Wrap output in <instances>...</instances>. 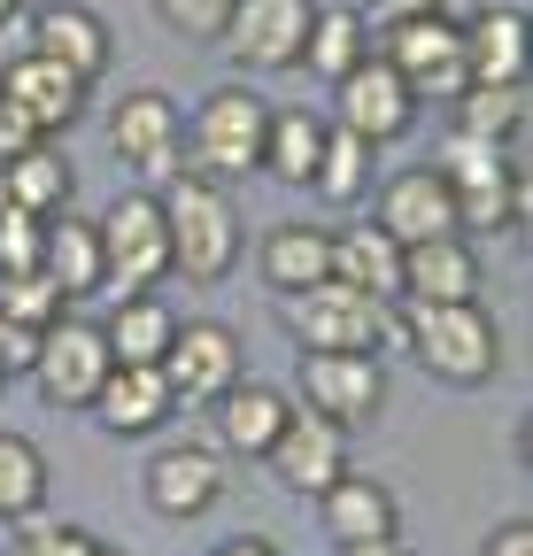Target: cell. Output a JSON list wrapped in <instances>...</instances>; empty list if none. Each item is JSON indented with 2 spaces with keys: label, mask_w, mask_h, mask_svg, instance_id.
Listing matches in <instances>:
<instances>
[{
  "label": "cell",
  "mask_w": 533,
  "mask_h": 556,
  "mask_svg": "<svg viewBox=\"0 0 533 556\" xmlns=\"http://www.w3.org/2000/svg\"><path fill=\"white\" fill-rule=\"evenodd\" d=\"M403 348L441 387H487L503 371V332L480 302H403Z\"/></svg>",
  "instance_id": "6da1fadb"
},
{
  "label": "cell",
  "mask_w": 533,
  "mask_h": 556,
  "mask_svg": "<svg viewBox=\"0 0 533 556\" xmlns=\"http://www.w3.org/2000/svg\"><path fill=\"white\" fill-rule=\"evenodd\" d=\"M155 201H163V225H170V270H186V278H202V287H217V278L240 263V248H248L232 193L210 186V178H193V170H178Z\"/></svg>",
  "instance_id": "7a4b0ae2"
},
{
  "label": "cell",
  "mask_w": 533,
  "mask_h": 556,
  "mask_svg": "<svg viewBox=\"0 0 533 556\" xmlns=\"http://www.w3.org/2000/svg\"><path fill=\"white\" fill-rule=\"evenodd\" d=\"M287 332L302 340V356H317V348H348V356H379L386 340H403V309L394 302H371L356 287H341V278H325V287H302L287 294Z\"/></svg>",
  "instance_id": "3957f363"
},
{
  "label": "cell",
  "mask_w": 533,
  "mask_h": 556,
  "mask_svg": "<svg viewBox=\"0 0 533 556\" xmlns=\"http://www.w3.org/2000/svg\"><path fill=\"white\" fill-rule=\"evenodd\" d=\"M263 124H271L263 93L217 86L202 109H193V124H186V170L210 178V186H232V178L263 170Z\"/></svg>",
  "instance_id": "277c9868"
},
{
  "label": "cell",
  "mask_w": 533,
  "mask_h": 556,
  "mask_svg": "<svg viewBox=\"0 0 533 556\" xmlns=\"http://www.w3.org/2000/svg\"><path fill=\"white\" fill-rule=\"evenodd\" d=\"M93 232H101L109 287H116V294H155L163 278H170V225H163V201H155L148 186H131Z\"/></svg>",
  "instance_id": "5b68a950"
},
{
  "label": "cell",
  "mask_w": 533,
  "mask_h": 556,
  "mask_svg": "<svg viewBox=\"0 0 533 556\" xmlns=\"http://www.w3.org/2000/svg\"><path fill=\"white\" fill-rule=\"evenodd\" d=\"M109 148L148 193H163L186 170V116L170 109V93H124L109 109Z\"/></svg>",
  "instance_id": "8992f818"
},
{
  "label": "cell",
  "mask_w": 533,
  "mask_h": 556,
  "mask_svg": "<svg viewBox=\"0 0 533 556\" xmlns=\"http://www.w3.org/2000/svg\"><path fill=\"white\" fill-rule=\"evenodd\" d=\"M101 379H109V340H101V325L78 317V309H62V317L39 332V348H31V387H39V402H47V409H86Z\"/></svg>",
  "instance_id": "52a82bcc"
},
{
  "label": "cell",
  "mask_w": 533,
  "mask_h": 556,
  "mask_svg": "<svg viewBox=\"0 0 533 556\" xmlns=\"http://www.w3.org/2000/svg\"><path fill=\"white\" fill-rule=\"evenodd\" d=\"M302 409H317L341 433H364L386 409V364L348 356V348H317V356H302Z\"/></svg>",
  "instance_id": "ba28073f"
},
{
  "label": "cell",
  "mask_w": 533,
  "mask_h": 556,
  "mask_svg": "<svg viewBox=\"0 0 533 556\" xmlns=\"http://www.w3.org/2000/svg\"><path fill=\"white\" fill-rule=\"evenodd\" d=\"M394 78H403L418 101L426 93H456L464 86V24H448V9L433 16H410V24H386V54H379Z\"/></svg>",
  "instance_id": "9c48e42d"
},
{
  "label": "cell",
  "mask_w": 533,
  "mask_h": 556,
  "mask_svg": "<svg viewBox=\"0 0 533 556\" xmlns=\"http://www.w3.org/2000/svg\"><path fill=\"white\" fill-rule=\"evenodd\" d=\"M163 379H170V394L178 402H217L232 379H248V364H240V332L232 325H217V317H178V332H170V348H163Z\"/></svg>",
  "instance_id": "30bf717a"
},
{
  "label": "cell",
  "mask_w": 533,
  "mask_h": 556,
  "mask_svg": "<svg viewBox=\"0 0 533 556\" xmlns=\"http://www.w3.org/2000/svg\"><path fill=\"white\" fill-rule=\"evenodd\" d=\"M332 124L356 131L364 148H379V139H403V131L418 124V93L394 78L379 54H364L348 78H332Z\"/></svg>",
  "instance_id": "8fae6325"
},
{
  "label": "cell",
  "mask_w": 533,
  "mask_h": 556,
  "mask_svg": "<svg viewBox=\"0 0 533 556\" xmlns=\"http://www.w3.org/2000/svg\"><path fill=\"white\" fill-rule=\"evenodd\" d=\"M371 225L386 240H403V248H426V240H448L456 232V193L433 163H410V170H394L379 186V208H371Z\"/></svg>",
  "instance_id": "7c38bea8"
},
{
  "label": "cell",
  "mask_w": 533,
  "mask_h": 556,
  "mask_svg": "<svg viewBox=\"0 0 533 556\" xmlns=\"http://www.w3.org/2000/svg\"><path fill=\"white\" fill-rule=\"evenodd\" d=\"M302 31H309V0H232L225 16V47L240 70H294L302 62Z\"/></svg>",
  "instance_id": "4fadbf2b"
},
{
  "label": "cell",
  "mask_w": 533,
  "mask_h": 556,
  "mask_svg": "<svg viewBox=\"0 0 533 556\" xmlns=\"http://www.w3.org/2000/svg\"><path fill=\"white\" fill-rule=\"evenodd\" d=\"M86 409L101 417V433L140 441V433H163V426H170L178 394H170L163 364H109V379L93 387V402H86Z\"/></svg>",
  "instance_id": "5bb4252c"
},
{
  "label": "cell",
  "mask_w": 533,
  "mask_h": 556,
  "mask_svg": "<svg viewBox=\"0 0 533 556\" xmlns=\"http://www.w3.org/2000/svg\"><path fill=\"white\" fill-rule=\"evenodd\" d=\"M0 101H16L47 139L62 124H78L86 101H93V78H78V70H62L47 54H16V62H0Z\"/></svg>",
  "instance_id": "9a60e30c"
},
{
  "label": "cell",
  "mask_w": 533,
  "mask_h": 556,
  "mask_svg": "<svg viewBox=\"0 0 533 556\" xmlns=\"http://www.w3.org/2000/svg\"><path fill=\"white\" fill-rule=\"evenodd\" d=\"M263 464H271V471L294 486V495L317 503L325 486L348 471V433H341V426H325L317 409H294L287 426H279V441H271V456H263Z\"/></svg>",
  "instance_id": "2e32d148"
},
{
  "label": "cell",
  "mask_w": 533,
  "mask_h": 556,
  "mask_svg": "<svg viewBox=\"0 0 533 556\" xmlns=\"http://www.w3.org/2000/svg\"><path fill=\"white\" fill-rule=\"evenodd\" d=\"M39 270L54 278L62 309H78L93 294H109V255H101V232L86 217H71V208H54V217L39 225Z\"/></svg>",
  "instance_id": "e0dca14e"
},
{
  "label": "cell",
  "mask_w": 533,
  "mask_h": 556,
  "mask_svg": "<svg viewBox=\"0 0 533 556\" xmlns=\"http://www.w3.org/2000/svg\"><path fill=\"white\" fill-rule=\"evenodd\" d=\"M148 503H155V518H170V526L217 510V503H225V456L202 448V441L163 448V456L148 464Z\"/></svg>",
  "instance_id": "ac0fdd59"
},
{
  "label": "cell",
  "mask_w": 533,
  "mask_h": 556,
  "mask_svg": "<svg viewBox=\"0 0 533 556\" xmlns=\"http://www.w3.org/2000/svg\"><path fill=\"white\" fill-rule=\"evenodd\" d=\"M317 526H325L332 548H348V541H394V533H403V503H394L386 479L341 471V479L317 495Z\"/></svg>",
  "instance_id": "d6986e66"
},
{
  "label": "cell",
  "mask_w": 533,
  "mask_h": 556,
  "mask_svg": "<svg viewBox=\"0 0 533 556\" xmlns=\"http://www.w3.org/2000/svg\"><path fill=\"white\" fill-rule=\"evenodd\" d=\"M217 441H225V456H271V441H279V426H287V417H294V402L271 387V379H232L217 402Z\"/></svg>",
  "instance_id": "ffe728a7"
},
{
  "label": "cell",
  "mask_w": 533,
  "mask_h": 556,
  "mask_svg": "<svg viewBox=\"0 0 533 556\" xmlns=\"http://www.w3.org/2000/svg\"><path fill=\"white\" fill-rule=\"evenodd\" d=\"M510 78H525V9L487 0L464 24V86H510Z\"/></svg>",
  "instance_id": "44dd1931"
},
{
  "label": "cell",
  "mask_w": 533,
  "mask_h": 556,
  "mask_svg": "<svg viewBox=\"0 0 533 556\" xmlns=\"http://www.w3.org/2000/svg\"><path fill=\"white\" fill-rule=\"evenodd\" d=\"M403 302H480V255L464 232L403 248Z\"/></svg>",
  "instance_id": "7402d4cb"
},
{
  "label": "cell",
  "mask_w": 533,
  "mask_h": 556,
  "mask_svg": "<svg viewBox=\"0 0 533 556\" xmlns=\"http://www.w3.org/2000/svg\"><path fill=\"white\" fill-rule=\"evenodd\" d=\"M31 54L78 70V78H101L116 47H109V24H101L93 9H78V0H47L39 24H31Z\"/></svg>",
  "instance_id": "603a6c76"
},
{
  "label": "cell",
  "mask_w": 533,
  "mask_h": 556,
  "mask_svg": "<svg viewBox=\"0 0 533 556\" xmlns=\"http://www.w3.org/2000/svg\"><path fill=\"white\" fill-rule=\"evenodd\" d=\"M255 270H263V287L271 294H302V287H325L332 278V232L325 225H271L255 248Z\"/></svg>",
  "instance_id": "cb8c5ba5"
},
{
  "label": "cell",
  "mask_w": 533,
  "mask_h": 556,
  "mask_svg": "<svg viewBox=\"0 0 533 556\" xmlns=\"http://www.w3.org/2000/svg\"><path fill=\"white\" fill-rule=\"evenodd\" d=\"M332 278L371 302H403V240H386L371 217L348 225V232H332Z\"/></svg>",
  "instance_id": "d4e9b609"
},
{
  "label": "cell",
  "mask_w": 533,
  "mask_h": 556,
  "mask_svg": "<svg viewBox=\"0 0 533 556\" xmlns=\"http://www.w3.org/2000/svg\"><path fill=\"white\" fill-rule=\"evenodd\" d=\"M71 186H78V170H71V155H62L54 139H39V148H24V155L0 163V208H24V217H54V208H71Z\"/></svg>",
  "instance_id": "484cf974"
},
{
  "label": "cell",
  "mask_w": 533,
  "mask_h": 556,
  "mask_svg": "<svg viewBox=\"0 0 533 556\" xmlns=\"http://www.w3.org/2000/svg\"><path fill=\"white\" fill-rule=\"evenodd\" d=\"M325 116L317 109H271V124H263V170H271L279 186H294V193H309V178H317V155H325Z\"/></svg>",
  "instance_id": "4316f807"
},
{
  "label": "cell",
  "mask_w": 533,
  "mask_h": 556,
  "mask_svg": "<svg viewBox=\"0 0 533 556\" xmlns=\"http://www.w3.org/2000/svg\"><path fill=\"white\" fill-rule=\"evenodd\" d=\"M371 54V24L341 0H317L309 9V31H302V62L294 70H317V78H348V70Z\"/></svg>",
  "instance_id": "83f0119b"
},
{
  "label": "cell",
  "mask_w": 533,
  "mask_h": 556,
  "mask_svg": "<svg viewBox=\"0 0 533 556\" xmlns=\"http://www.w3.org/2000/svg\"><path fill=\"white\" fill-rule=\"evenodd\" d=\"M170 332H178V309L155 302V294H124V302L109 309V325H101L109 364H163Z\"/></svg>",
  "instance_id": "f1b7e54d"
},
{
  "label": "cell",
  "mask_w": 533,
  "mask_h": 556,
  "mask_svg": "<svg viewBox=\"0 0 533 556\" xmlns=\"http://www.w3.org/2000/svg\"><path fill=\"white\" fill-rule=\"evenodd\" d=\"M456 131L518 148L525 139V78H510V86H456Z\"/></svg>",
  "instance_id": "f546056e"
},
{
  "label": "cell",
  "mask_w": 533,
  "mask_h": 556,
  "mask_svg": "<svg viewBox=\"0 0 533 556\" xmlns=\"http://www.w3.org/2000/svg\"><path fill=\"white\" fill-rule=\"evenodd\" d=\"M47 510V456L24 433H0V526H24Z\"/></svg>",
  "instance_id": "4dcf8cb0"
},
{
  "label": "cell",
  "mask_w": 533,
  "mask_h": 556,
  "mask_svg": "<svg viewBox=\"0 0 533 556\" xmlns=\"http://www.w3.org/2000/svg\"><path fill=\"white\" fill-rule=\"evenodd\" d=\"M379 178H371V148H364V139L356 131H341V124H332L325 131V155H317V178H309V193H325V201H364Z\"/></svg>",
  "instance_id": "1f68e13d"
},
{
  "label": "cell",
  "mask_w": 533,
  "mask_h": 556,
  "mask_svg": "<svg viewBox=\"0 0 533 556\" xmlns=\"http://www.w3.org/2000/svg\"><path fill=\"white\" fill-rule=\"evenodd\" d=\"M0 317H16L24 332H47V325L62 317L54 278H47V270H16V278H0Z\"/></svg>",
  "instance_id": "d6a6232c"
},
{
  "label": "cell",
  "mask_w": 533,
  "mask_h": 556,
  "mask_svg": "<svg viewBox=\"0 0 533 556\" xmlns=\"http://www.w3.org/2000/svg\"><path fill=\"white\" fill-rule=\"evenodd\" d=\"M39 225H47V217H24V208H0V278H16V270H39Z\"/></svg>",
  "instance_id": "836d02e7"
},
{
  "label": "cell",
  "mask_w": 533,
  "mask_h": 556,
  "mask_svg": "<svg viewBox=\"0 0 533 556\" xmlns=\"http://www.w3.org/2000/svg\"><path fill=\"white\" fill-rule=\"evenodd\" d=\"M93 548H101L93 533L54 526V518H24V533H16V556H93Z\"/></svg>",
  "instance_id": "e575fe53"
},
{
  "label": "cell",
  "mask_w": 533,
  "mask_h": 556,
  "mask_svg": "<svg viewBox=\"0 0 533 556\" xmlns=\"http://www.w3.org/2000/svg\"><path fill=\"white\" fill-rule=\"evenodd\" d=\"M155 16H163L178 39H217L225 16H232V0H155Z\"/></svg>",
  "instance_id": "d590c367"
},
{
  "label": "cell",
  "mask_w": 533,
  "mask_h": 556,
  "mask_svg": "<svg viewBox=\"0 0 533 556\" xmlns=\"http://www.w3.org/2000/svg\"><path fill=\"white\" fill-rule=\"evenodd\" d=\"M39 139H47V131H39V124H31L16 101H0V163H9V155H24V148H39Z\"/></svg>",
  "instance_id": "8d00e7d4"
},
{
  "label": "cell",
  "mask_w": 533,
  "mask_h": 556,
  "mask_svg": "<svg viewBox=\"0 0 533 556\" xmlns=\"http://www.w3.org/2000/svg\"><path fill=\"white\" fill-rule=\"evenodd\" d=\"M31 348H39V332H24L16 317H0V371H31Z\"/></svg>",
  "instance_id": "74e56055"
},
{
  "label": "cell",
  "mask_w": 533,
  "mask_h": 556,
  "mask_svg": "<svg viewBox=\"0 0 533 556\" xmlns=\"http://www.w3.org/2000/svg\"><path fill=\"white\" fill-rule=\"evenodd\" d=\"M480 556H533V518H510V526H495Z\"/></svg>",
  "instance_id": "f35d334b"
},
{
  "label": "cell",
  "mask_w": 533,
  "mask_h": 556,
  "mask_svg": "<svg viewBox=\"0 0 533 556\" xmlns=\"http://www.w3.org/2000/svg\"><path fill=\"white\" fill-rule=\"evenodd\" d=\"M433 9H448V0H371L379 24H410V16H433Z\"/></svg>",
  "instance_id": "ab89813d"
},
{
  "label": "cell",
  "mask_w": 533,
  "mask_h": 556,
  "mask_svg": "<svg viewBox=\"0 0 533 556\" xmlns=\"http://www.w3.org/2000/svg\"><path fill=\"white\" fill-rule=\"evenodd\" d=\"M217 556H279V541H263V533H232Z\"/></svg>",
  "instance_id": "60d3db41"
},
{
  "label": "cell",
  "mask_w": 533,
  "mask_h": 556,
  "mask_svg": "<svg viewBox=\"0 0 533 556\" xmlns=\"http://www.w3.org/2000/svg\"><path fill=\"white\" fill-rule=\"evenodd\" d=\"M341 556H403V548H394V541H348Z\"/></svg>",
  "instance_id": "b9f144b4"
},
{
  "label": "cell",
  "mask_w": 533,
  "mask_h": 556,
  "mask_svg": "<svg viewBox=\"0 0 533 556\" xmlns=\"http://www.w3.org/2000/svg\"><path fill=\"white\" fill-rule=\"evenodd\" d=\"M9 24H16V0H0V31H9Z\"/></svg>",
  "instance_id": "7bdbcfd3"
},
{
  "label": "cell",
  "mask_w": 533,
  "mask_h": 556,
  "mask_svg": "<svg viewBox=\"0 0 533 556\" xmlns=\"http://www.w3.org/2000/svg\"><path fill=\"white\" fill-rule=\"evenodd\" d=\"M16 9H47V0H16Z\"/></svg>",
  "instance_id": "ee69618b"
},
{
  "label": "cell",
  "mask_w": 533,
  "mask_h": 556,
  "mask_svg": "<svg viewBox=\"0 0 533 556\" xmlns=\"http://www.w3.org/2000/svg\"><path fill=\"white\" fill-rule=\"evenodd\" d=\"M93 556H116V548H93Z\"/></svg>",
  "instance_id": "f6af8a7d"
},
{
  "label": "cell",
  "mask_w": 533,
  "mask_h": 556,
  "mask_svg": "<svg viewBox=\"0 0 533 556\" xmlns=\"http://www.w3.org/2000/svg\"><path fill=\"white\" fill-rule=\"evenodd\" d=\"M0 387H9V371H0Z\"/></svg>",
  "instance_id": "bcb514c9"
},
{
  "label": "cell",
  "mask_w": 533,
  "mask_h": 556,
  "mask_svg": "<svg viewBox=\"0 0 533 556\" xmlns=\"http://www.w3.org/2000/svg\"><path fill=\"white\" fill-rule=\"evenodd\" d=\"M309 9H317V0H309Z\"/></svg>",
  "instance_id": "7dc6e473"
}]
</instances>
